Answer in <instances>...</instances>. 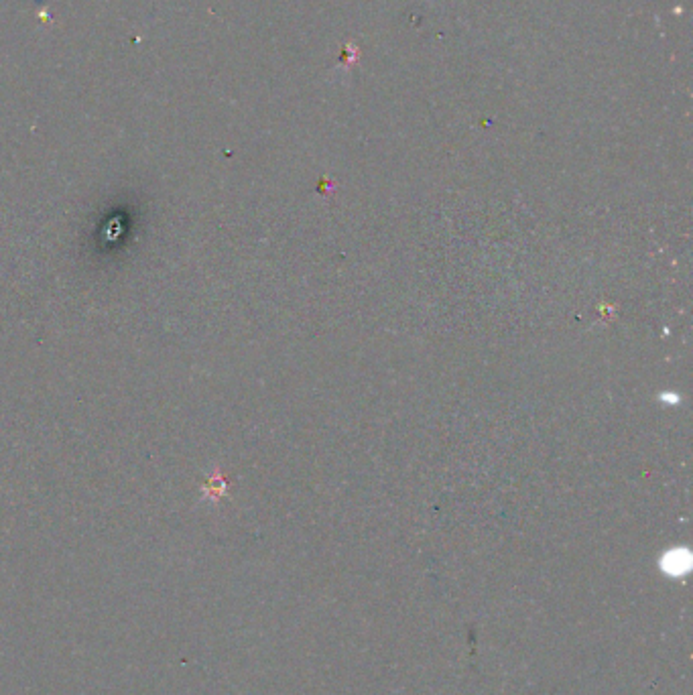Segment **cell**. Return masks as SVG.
<instances>
[{"instance_id": "obj_1", "label": "cell", "mask_w": 693, "mask_h": 695, "mask_svg": "<svg viewBox=\"0 0 693 695\" xmlns=\"http://www.w3.org/2000/svg\"><path fill=\"white\" fill-rule=\"evenodd\" d=\"M681 555H683V551H671L667 557H665V570L667 572H671V574H681V572H687L689 570V559L685 557L683 561H681Z\"/></svg>"}]
</instances>
